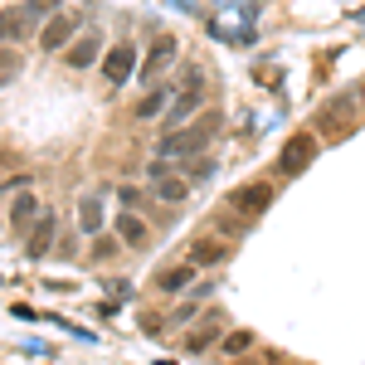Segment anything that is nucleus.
<instances>
[{"label":"nucleus","mask_w":365,"mask_h":365,"mask_svg":"<svg viewBox=\"0 0 365 365\" xmlns=\"http://www.w3.org/2000/svg\"><path fill=\"white\" fill-rule=\"evenodd\" d=\"M215 132H220V113H200L195 122H185V127H175L156 141V156L161 161H190L215 141Z\"/></svg>","instance_id":"obj_1"},{"label":"nucleus","mask_w":365,"mask_h":365,"mask_svg":"<svg viewBox=\"0 0 365 365\" xmlns=\"http://www.w3.org/2000/svg\"><path fill=\"white\" fill-rule=\"evenodd\" d=\"M205 103V68H185V88L175 93V103L166 108V127H185V117Z\"/></svg>","instance_id":"obj_2"},{"label":"nucleus","mask_w":365,"mask_h":365,"mask_svg":"<svg viewBox=\"0 0 365 365\" xmlns=\"http://www.w3.org/2000/svg\"><path fill=\"white\" fill-rule=\"evenodd\" d=\"M78 25H83V15H68V10H58V15H49V20L39 25V44H44L49 54H58V49H68V44H73Z\"/></svg>","instance_id":"obj_3"},{"label":"nucleus","mask_w":365,"mask_h":365,"mask_svg":"<svg viewBox=\"0 0 365 365\" xmlns=\"http://www.w3.org/2000/svg\"><path fill=\"white\" fill-rule=\"evenodd\" d=\"M132 68H137V49H132V44L103 49V83L108 88H122L127 78H132Z\"/></svg>","instance_id":"obj_4"},{"label":"nucleus","mask_w":365,"mask_h":365,"mask_svg":"<svg viewBox=\"0 0 365 365\" xmlns=\"http://www.w3.org/2000/svg\"><path fill=\"white\" fill-rule=\"evenodd\" d=\"M282 170L287 175H297V170H307L312 161H317V137L312 132H297V137H287V146H282Z\"/></svg>","instance_id":"obj_5"},{"label":"nucleus","mask_w":365,"mask_h":365,"mask_svg":"<svg viewBox=\"0 0 365 365\" xmlns=\"http://www.w3.org/2000/svg\"><path fill=\"white\" fill-rule=\"evenodd\" d=\"M151 190H156V200H166V205H175V200L190 195V180H180V175H170V166L156 156L151 161Z\"/></svg>","instance_id":"obj_6"},{"label":"nucleus","mask_w":365,"mask_h":365,"mask_svg":"<svg viewBox=\"0 0 365 365\" xmlns=\"http://www.w3.org/2000/svg\"><path fill=\"white\" fill-rule=\"evenodd\" d=\"M170 58H175V39H170V34H161V39L151 44V54L137 63V78H141V83H156V73L166 68Z\"/></svg>","instance_id":"obj_7"},{"label":"nucleus","mask_w":365,"mask_h":365,"mask_svg":"<svg viewBox=\"0 0 365 365\" xmlns=\"http://www.w3.org/2000/svg\"><path fill=\"white\" fill-rule=\"evenodd\" d=\"M351 117H356V93H341V98H331V103L322 108V127H327V132H336V137H346Z\"/></svg>","instance_id":"obj_8"},{"label":"nucleus","mask_w":365,"mask_h":365,"mask_svg":"<svg viewBox=\"0 0 365 365\" xmlns=\"http://www.w3.org/2000/svg\"><path fill=\"white\" fill-rule=\"evenodd\" d=\"M273 205V185H263V180H253V185H239L234 190V210H244V215H263Z\"/></svg>","instance_id":"obj_9"},{"label":"nucleus","mask_w":365,"mask_h":365,"mask_svg":"<svg viewBox=\"0 0 365 365\" xmlns=\"http://www.w3.org/2000/svg\"><path fill=\"white\" fill-rule=\"evenodd\" d=\"M63 58H68V68H93V58H103V34H98V29H93V34H78Z\"/></svg>","instance_id":"obj_10"},{"label":"nucleus","mask_w":365,"mask_h":365,"mask_svg":"<svg viewBox=\"0 0 365 365\" xmlns=\"http://www.w3.org/2000/svg\"><path fill=\"white\" fill-rule=\"evenodd\" d=\"M54 234H58V220L54 215H39V220H34V229H29V258H44V253H49V244H54Z\"/></svg>","instance_id":"obj_11"},{"label":"nucleus","mask_w":365,"mask_h":365,"mask_svg":"<svg viewBox=\"0 0 365 365\" xmlns=\"http://www.w3.org/2000/svg\"><path fill=\"white\" fill-rule=\"evenodd\" d=\"M34 220H39V200H34V190H20L15 210H10V225H15V234H25V229H34Z\"/></svg>","instance_id":"obj_12"},{"label":"nucleus","mask_w":365,"mask_h":365,"mask_svg":"<svg viewBox=\"0 0 365 365\" xmlns=\"http://www.w3.org/2000/svg\"><path fill=\"white\" fill-rule=\"evenodd\" d=\"M29 29H34V20H29L25 10H5V15H0V39H5V44H20Z\"/></svg>","instance_id":"obj_13"},{"label":"nucleus","mask_w":365,"mask_h":365,"mask_svg":"<svg viewBox=\"0 0 365 365\" xmlns=\"http://www.w3.org/2000/svg\"><path fill=\"white\" fill-rule=\"evenodd\" d=\"M190 282H195V263H180V268H166V273H161V278H156V287H161V292H170V297H175V292H185V287H190Z\"/></svg>","instance_id":"obj_14"},{"label":"nucleus","mask_w":365,"mask_h":365,"mask_svg":"<svg viewBox=\"0 0 365 365\" xmlns=\"http://www.w3.org/2000/svg\"><path fill=\"white\" fill-rule=\"evenodd\" d=\"M170 108V88L166 83H151V93L137 103V117H161Z\"/></svg>","instance_id":"obj_15"},{"label":"nucleus","mask_w":365,"mask_h":365,"mask_svg":"<svg viewBox=\"0 0 365 365\" xmlns=\"http://www.w3.org/2000/svg\"><path fill=\"white\" fill-rule=\"evenodd\" d=\"M229 258V249L225 244H215V239H200L195 249H190V263H195V268H210V263H225Z\"/></svg>","instance_id":"obj_16"},{"label":"nucleus","mask_w":365,"mask_h":365,"mask_svg":"<svg viewBox=\"0 0 365 365\" xmlns=\"http://www.w3.org/2000/svg\"><path fill=\"white\" fill-rule=\"evenodd\" d=\"M20 68H25L20 49H15V44H0V88L15 83V78H20Z\"/></svg>","instance_id":"obj_17"},{"label":"nucleus","mask_w":365,"mask_h":365,"mask_svg":"<svg viewBox=\"0 0 365 365\" xmlns=\"http://www.w3.org/2000/svg\"><path fill=\"white\" fill-rule=\"evenodd\" d=\"M103 220H108V215H103V205L88 195L83 205H78V225H83V234H98V229H103Z\"/></svg>","instance_id":"obj_18"},{"label":"nucleus","mask_w":365,"mask_h":365,"mask_svg":"<svg viewBox=\"0 0 365 365\" xmlns=\"http://www.w3.org/2000/svg\"><path fill=\"white\" fill-rule=\"evenodd\" d=\"M117 239H122V244H146V225H141L137 215H122V220H117Z\"/></svg>","instance_id":"obj_19"},{"label":"nucleus","mask_w":365,"mask_h":365,"mask_svg":"<svg viewBox=\"0 0 365 365\" xmlns=\"http://www.w3.org/2000/svg\"><path fill=\"white\" fill-rule=\"evenodd\" d=\"M58 10H63V0H25L29 20H49V15H58Z\"/></svg>","instance_id":"obj_20"},{"label":"nucleus","mask_w":365,"mask_h":365,"mask_svg":"<svg viewBox=\"0 0 365 365\" xmlns=\"http://www.w3.org/2000/svg\"><path fill=\"white\" fill-rule=\"evenodd\" d=\"M210 341H220V322H200V331L185 341V346H190V351H205Z\"/></svg>","instance_id":"obj_21"},{"label":"nucleus","mask_w":365,"mask_h":365,"mask_svg":"<svg viewBox=\"0 0 365 365\" xmlns=\"http://www.w3.org/2000/svg\"><path fill=\"white\" fill-rule=\"evenodd\" d=\"M117 253H122V239H93V258L98 263H113Z\"/></svg>","instance_id":"obj_22"},{"label":"nucleus","mask_w":365,"mask_h":365,"mask_svg":"<svg viewBox=\"0 0 365 365\" xmlns=\"http://www.w3.org/2000/svg\"><path fill=\"white\" fill-rule=\"evenodd\" d=\"M215 175V161H205V156H190V166H185V180L195 185V180H210Z\"/></svg>","instance_id":"obj_23"},{"label":"nucleus","mask_w":365,"mask_h":365,"mask_svg":"<svg viewBox=\"0 0 365 365\" xmlns=\"http://www.w3.org/2000/svg\"><path fill=\"white\" fill-rule=\"evenodd\" d=\"M249 331H229V336H225V351H229V356H239V351H249Z\"/></svg>","instance_id":"obj_24"},{"label":"nucleus","mask_w":365,"mask_h":365,"mask_svg":"<svg viewBox=\"0 0 365 365\" xmlns=\"http://www.w3.org/2000/svg\"><path fill=\"white\" fill-rule=\"evenodd\" d=\"M195 312H200V297H190V302H180V307H175V317H170V327H180V322H190Z\"/></svg>","instance_id":"obj_25"}]
</instances>
